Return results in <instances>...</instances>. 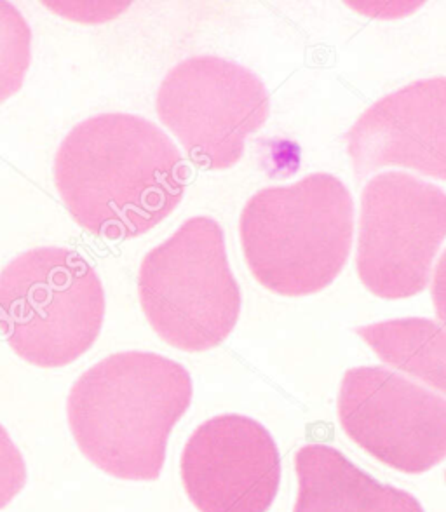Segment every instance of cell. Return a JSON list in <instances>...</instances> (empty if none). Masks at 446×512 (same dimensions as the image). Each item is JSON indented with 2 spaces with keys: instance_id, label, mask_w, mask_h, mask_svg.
<instances>
[{
  "instance_id": "5bb4252c",
  "label": "cell",
  "mask_w": 446,
  "mask_h": 512,
  "mask_svg": "<svg viewBox=\"0 0 446 512\" xmlns=\"http://www.w3.org/2000/svg\"><path fill=\"white\" fill-rule=\"evenodd\" d=\"M27 485V465L9 438L6 429L0 425V509L9 506L14 497Z\"/></svg>"
},
{
  "instance_id": "277c9868",
  "label": "cell",
  "mask_w": 446,
  "mask_h": 512,
  "mask_svg": "<svg viewBox=\"0 0 446 512\" xmlns=\"http://www.w3.org/2000/svg\"><path fill=\"white\" fill-rule=\"evenodd\" d=\"M105 305L95 267L68 248L25 251L0 272V331L23 361L39 368L84 356L100 337Z\"/></svg>"
},
{
  "instance_id": "3957f363",
  "label": "cell",
  "mask_w": 446,
  "mask_h": 512,
  "mask_svg": "<svg viewBox=\"0 0 446 512\" xmlns=\"http://www.w3.org/2000/svg\"><path fill=\"white\" fill-rule=\"evenodd\" d=\"M352 232L351 194L328 173L258 190L239 218L251 274L283 297H305L330 286L349 258Z\"/></svg>"
},
{
  "instance_id": "52a82bcc",
  "label": "cell",
  "mask_w": 446,
  "mask_h": 512,
  "mask_svg": "<svg viewBox=\"0 0 446 512\" xmlns=\"http://www.w3.org/2000/svg\"><path fill=\"white\" fill-rule=\"evenodd\" d=\"M445 237L440 187L398 171L373 176L361 196L359 279L377 297H413L429 283Z\"/></svg>"
},
{
  "instance_id": "8992f818",
  "label": "cell",
  "mask_w": 446,
  "mask_h": 512,
  "mask_svg": "<svg viewBox=\"0 0 446 512\" xmlns=\"http://www.w3.org/2000/svg\"><path fill=\"white\" fill-rule=\"evenodd\" d=\"M157 117L196 166H236L248 136L264 126L271 98L250 68L218 56H194L169 70L157 89Z\"/></svg>"
},
{
  "instance_id": "ba28073f",
  "label": "cell",
  "mask_w": 446,
  "mask_h": 512,
  "mask_svg": "<svg viewBox=\"0 0 446 512\" xmlns=\"http://www.w3.org/2000/svg\"><path fill=\"white\" fill-rule=\"evenodd\" d=\"M338 417L356 445L396 471L420 474L446 459V399L387 368L347 371Z\"/></svg>"
},
{
  "instance_id": "7c38bea8",
  "label": "cell",
  "mask_w": 446,
  "mask_h": 512,
  "mask_svg": "<svg viewBox=\"0 0 446 512\" xmlns=\"http://www.w3.org/2000/svg\"><path fill=\"white\" fill-rule=\"evenodd\" d=\"M356 331L384 363L446 394V330L440 324L406 317Z\"/></svg>"
},
{
  "instance_id": "9c48e42d",
  "label": "cell",
  "mask_w": 446,
  "mask_h": 512,
  "mask_svg": "<svg viewBox=\"0 0 446 512\" xmlns=\"http://www.w3.org/2000/svg\"><path fill=\"white\" fill-rule=\"evenodd\" d=\"M183 486L201 512H267L278 495L281 457L271 432L244 415H218L183 448Z\"/></svg>"
},
{
  "instance_id": "5b68a950",
  "label": "cell",
  "mask_w": 446,
  "mask_h": 512,
  "mask_svg": "<svg viewBox=\"0 0 446 512\" xmlns=\"http://www.w3.org/2000/svg\"><path fill=\"white\" fill-rule=\"evenodd\" d=\"M138 297L152 330L180 351L225 342L241 314V288L230 269L222 225L194 216L143 256Z\"/></svg>"
},
{
  "instance_id": "9a60e30c",
  "label": "cell",
  "mask_w": 446,
  "mask_h": 512,
  "mask_svg": "<svg viewBox=\"0 0 446 512\" xmlns=\"http://www.w3.org/2000/svg\"><path fill=\"white\" fill-rule=\"evenodd\" d=\"M433 302L436 314L440 317L441 323L446 326V251L441 256L440 263L434 272Z\"/></svg>"
},
{
  "instance_id": "4fadbf2b",
  "label": "cell",
  "mask_w": 446,
  "mask_h": 512,
  "mask_svg": "<svg viewBox=\"0 0 446 512\" xmlns=\"http://www.w3.org/2000/svg\"><path fill=\"white\" fill-rule=\"evenodd\" d=\"M30 63V25L18 7L0 2V105L23 88Z\"/></svg>"
},
{
  "instance_id": "6da1fadb",
  "label": "cell",
  "mask_w": 446,
  "mask_h": 512,
  "mask_svg": "<svg viewBox=\"0 0 446 512\" xmlns=\"http://www.w3.org/2000/svg\"><path fill=\"white\" fill-rule=\"evenodd\" d=\"M55 185L77 225L109 241L147 234L182 203L189 168L163 129L131 114L79 122L55 155Z\"/></svg>"
},
{
  "instance_id": "7a4b0ae2",
  "label": "cell",
  "mask_w": 446,
  "mask_h": 512,
  "mask_svg": "<svg viewBox=\"0 0 446 512\" xmlns=\"http://www.w3.org/2000/svg\"><path fill=\"white\" fill-rule=\"evenodd\" d=\"M182 364L154 352H119L96 363L68 394L70 431L82 455L110 476L156 481L168 438L192 403Z\"/></svg>"
},
{
  "instance_id": "30bf717a",
  "label": "cell",
  "mask_w": 446,
  "mask_h": 512,
  "mask_svg": "<svg viewBox=\"0 0 446 512\" xmlns=\"http://www.w3.org/2000/svg\"><path fill=\"white\" fill-rule=\"evenodd\" d=\"M345 138L358 180L386 166L446 180V77L413 82L382 98Z\"/></svg>"
},
{
  "instance_id": "8fae6325",
  "label": "cell",
  "mask_w": 446,
  "mask_h": 512,
  "mask_svg": "<svg viewBox=\"0 0 446 512\" xmlns=\"http://www.w3.org/2000/svg\"><path fill=\"white\" fill-rule=\"evenodd\" d=\"M298 497L293 512H424L419 500L377 479L326 445H307L295 457Z\"/></svg>"
}]
</instances>
